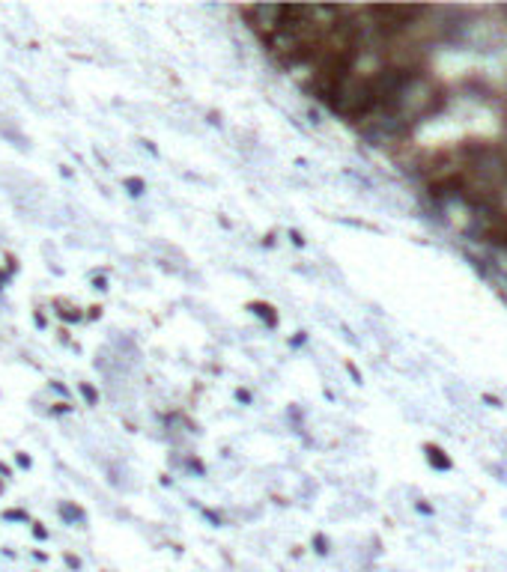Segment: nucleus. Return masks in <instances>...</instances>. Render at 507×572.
<instances>
[{"mask_svg":"<svg viewBox=\"0 0 507 572\" xmlns=\"http://www.w3.org/2000/svg\"><path fill=\"white\" fill-rule=\"evenodd\" d=\"M236 399H239V403H245V406H251V390H245V388H236Z\"/></svg>","mask_w":507,"mask_h":572,"instance_id":"nucleus-14","label":"nucleus"},{"mask_svg":"<svg viewBox=\"0 0 507 572\" xmlns=\"http://www.w3.org/2000/svg\"><path fill=\"white\" fill-rule=\"evenodd\" d=\"M93 286H96V289H102V293H105V289H108V277H96V280H93Z\"/></svg>","mask_w":507,"mask_h":572,"instance_id":"nucleus-22","label":"nucleus"},{"mask_svg":"<svg viewBox=\"0 0 507 572\" xmlns=\"http://www.w3.org/2000/svg\"><path fill=\"white\" fill-rule=\"evenodd\" d=\"M313 546H316V551H320V555H328V539H325L323 534L313 537Z\"/></svg>","mask_w":507,"mask_h":572,"instance_id":"nucleus-13","label":"nucleus"},{"mask_svg":"<svg viewBox=\"0 0 507 572\" xmlns=\"http://www.w3.org/2000/svg\"><path fill=\"white\" fill-rule=\"evenodd\" d=\"M346 370H350V376L358 381V385H361V373H358V367L352 364V361H346Z\"/></svg>","mask_w":507,"mask_h":572,"instance_id":"nucleus-19","label":"nucleus"},{"mask_svg":"<svg viewBox=\"0 0 507 572\" xmlns=\"http://www.w3.org/2000/svg\"><path fill=\"white\" fill-rule=\"evenodd\" d=\"M15 462L22 465V468H30V465H33V459H30L27 453H15Z\"/></svg>","mask_w":507,"mask_h":572,"instance_id":"nucleus-18","label":"nucleus"},{"mask_svg":"<svg viewBox=\"0 0 507 572\" xmlns=\"http://www.w3.org/2000/svg\"><path fill=\"white\" fill-rule=\"evenodd\" d=\"M78 390H81V397L87 399V406H98V390L89 385V381H78Z\"/></svg>","mask_w":507,"mask_h":572,"instance_id":"nucleus-8","label":"nucleus"},{"mask_svg":"<svg viewBox=\"0 0 507 572\" xmlns=\"http://www.w3.org/2000/svg\"><path fill=\"white\" fill-rule=\"evenodd\" d=\"M504 176H507V164H504Z\"/></svg>","mask_w":507,"mask_h":572,"instance_id":"nucleus-27","label":"nucleus"},{"mask_svg":"<svg viewBox=\"0 0 507 572\" xmlns=\"http://www.w3.org/2000/svg\"><path fill=\"white\" fill-rule=\"evenodd\" d=\"M102 316V307L98 304H93V307H87V313H84V319H98Z\"/></svg>","mask_w":507,"mask_h":572,"instance_id":"nucleus-17","label":"nucleus"},{"mask_svg":"<svg viewBox=\"0 0 507 572\" xmlns=\"http://www.w3.org/2000/svg\"><path fill=\"white\" fill-rule=\"evenodd\" d=\"M200 513H203V519H209V521H212L215 528H221V525H224L221 513H215V510H209V507H200Z\"/></svg>","mask_w":507,"mask_h":572,"instance_id":"nucleus-11","label":"nucleus"},{"mask_svg":"<svg viewBox=\"0 0 507 572\" xmlns=\"http://www.w3.org/2000/svg\"><path fill=\"white\" fill-rule=\"evenodd\" d=\"M51 388L57 390V394H63V397H69V388L63 385V381H51Z\"/></svg>","mask_w":507,"mask_h":572,"instance_id":"nucleus-21","label":"nucleus"},{"mask_svg":"<svg viewBox=\"0 0 507 572\" xmlns=\"http://www.w3.org/2000/svg\"><path fill=\"white\" fill-rule=\"evenodd\" d=\"M263 245H268V248H272V245H275V233H268V236H263Z\"/></svg>","mask_w":507,"mask_h":572,"instance_id":"nucleus-26","label":"nucleus"},{"mask_svg":"<svg viewBox=\"0 0 507 572\" xmlns=\"http://www.w3.org/2000/svg\"><path fill=\"white\" fill-rule=\"evenodd\" d=\"M3 519H6V521H30L27 510H18V507H12V510H3Z\"/></svg>","mask_w":507,"mask_h":572,"instance_id":"nucleus-9","label":"nucleus"},{"mask_svg":"<svg viewBox=\"0 0 507 572\" xmlns=\"http://www.w3.org/2000/svg\"><path fill=\"white\" fill-rule=\"evenodd\" d=\"M290 242H293L295 248H304V236L298 233V229H290Z\"/></svg>","mask_w":507,"mask_h":572,"instance_id":"nucleus-16","label":"nucleus"},{"mask_svg":"<svg viewBox=\"0 0 507 572\" xmlns=\"http://www.w3.org/2000/svg\"><path fill=\"white\" fill-rule=\"evenodd\" d=\"M248 310H251L257 319H263L268 328H277V325H281V316H277L275 304H268V301H248Z\"/></svg>","mask_w":507,"mask_h":572,"instance_id":"nucleus-3","label":"nucleus"},{"mask_svg":"<svg viewBox=\"0 0 507 572\" xmlns=\"http://www.w3.org/2000/svg\"><path fill=\"white\" fill-rule=\"evenodd\" d=\"M72 411H75V406L69 403V399H60V403L51 406V415H72Z\"/></svg>","mask_w":507,"mask_h":572,"instance_id":"nucleus-10","label":"nucleus"},{"mask_svg":"<svg viewBox=\"0 0 507 572\" xmlns=\"http://www.w3.org/2000/svg\"><path fill=\"white\" fill-rule=\"evenodd\" d=\"M418 510H421V513H433V507L424 504V501H418Z\"/></svg>","mask_w":507,"mask_h":572,"instance_id":"nucleus-24","label":"nucleus"},{"mask_svg":"<svg viewBox=\"0 0 507 572\" xmlns=\"http://www.w3.org/2000/svg\"><path fill=\"white\" fill-rule=\"evenodd\" d=\"M123 188L128 191V197H144L146 194V179L144 176H126Z\"/></svg>","mask_w":507,"mask_h":572,"instance_id":"nucleus-7","label":"nucleus"},{"mask_svg":"<svg viewBox=\"0 0 507 572\" xmlns=\"http://www.w3.org/2000/svg\"><path fill=\"white\" fill-rule=\"evenodd\" d=\"M304 340H307V334H304V331H298V334L290 340V343H293V346H304Z\"/></svg>","mask_w":507,"mask_h":572,"instance_id":"nucleus-20","label":"nucleus"},{"mask_svg":"<svg viewBox=\"0 0 507 572\" xmlns=\"http://www.w3.org/2000/svg\"><path fill=\"white\" fill-rule=\"evenodd\" d=\"M63 557H66V566H69V569H81V557H75L72 551H66Z\"/></svg>","mask_w":507,"mask_h":572,"instance_id":"nucleus-15","label":"nucleus"},{"mask_svg":"<svg viewBox=\"0 0 507 572\" xmlns=\"http://www.w3.org/2000/svg\"><path fill=\"white\" fill-rule=\"evenodd\" d=\"M144 146L149 149V153H153V155H158V149H155V144H153V140H144Z\"/></svg>","mask_w":507,"mask_h":572,"instance_id":"nucleus-25","label":"nucleus"},{"mask_svg":"<svg viewBox=\"0 0 507 572\" xmlns=\"http://www.w3.org/2000/svg\"><path fill=\"white\" fill-rule=\"evenodd\" d=\"M469 185H472V170L469 167H451V170H445L442 176L427 182V194L433 200H439V203H447V200L463 197Z\"/></svg>","mask_w":507,"mask_h":572,"instance_id":"nucleus-1","label":"nucleus"},{"mask_svg":"<svg viewBox=\"0 0 507 572\" xmlns=\"http://www.w3.org/2000/svg\"><path fill=\"white\" fill-rule=\"evenodd\" d=\"M424 453H427V462H430L436 471H451L454 468L451 456H447L439 444H433V441H427V444H424Z\"/></svg>","mask_w":507,"mask_h":572,"instance_id":"nucleus-4","label":"nucleus"},{"mask_svg":"<svg viewBox=\"0 0 507 572\" xmlns=\"http://www.w3.org/2000/svg\"><path fill=\"white\" fill-rule=\"evenodd\" d=\"M60 516H63L69 525H75V521H78V528L87 525V513H84V510L78 507V504H69V501H63V504H60Z\"/></svg>","mask_w":507,"mask_h":572,"instance_id":"nucleus-5","label":"nucleus"},{"mask_svg":"<svg viewBox=\"0 0 507 572\" xmlns=\"http://www.w3.org/2000/svg\"><path fill=\"white\" fill-rule=\"evenodd\" d=\"M492 218H495V224H492L490 229H483V242L507 248V215L499 212V215H492Z\"/></svg>","mask_w":507,"mask_h":572,"instance_id":"nucleus-2","label":"nucleus"},{"mask_svg":"<svg viewBox=\"0 0 507 572\" xmlns=\"http://www.w3.org/2000/svg\"><path fill=\"white\" fill-rule=\"evenodd\" d=\"M54 307H60V310H57V316L63 319V322H81V319H84L81 310L72 307V304H66V301H54Z\"/></svg>","mask_w":507,"mask_h":572,"instance_id":"nucleus-6","label":"nucleus"},{"mask_svg":"<svg viewBox=\"0 0 507 572\" xmlns=\"http://www.w3.org/2000/svg\"><path fill=\"white\" fill-rule=\"evenodd\" d=\"M0 474H3V477H12V468H9L3 459H0Z\"/></svg>","mask_w":507,"mask_h":572,"instance_id":"nucleus-23","label":"nucleus"},{"mask_svg":"<svg viewBox=\"0 0 507 572\" xmlns=\"http://www.w3.org/2000/svg\"><path fill=\"white\" fill-rule=\"evenodd\" d=\"M33 537L36 539H51V530H48L42 521H33Z\"/></svg>","mask_w":507,"mask_h":572,"instance_id":"nucleus-12","label":"nucleus"}]
</instances>
